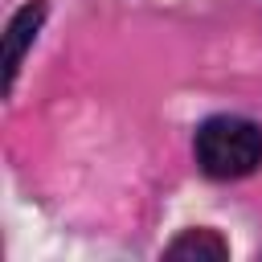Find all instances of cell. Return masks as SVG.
<instances>
[{
    "label": "cell",
    "mask_w": 262,
    "mask_h": 262,
    "mask_svg": "<svg viewBox=\"0 0 262 262\" xmlns=\"http://www.w3.org/2000/svg\"><path fill=\"white\" fill-rule=\"evenodd\" d=\"M196 164L213 180H242L262 164V127L237 115H213L196 127Z\"/></svg>",
    "instance_id": "obj_1"
},
{
    "label": "cell",
    "mask_w": 262,
    "mask_h": 262,
    "mask_svg": "<svg viewBox=\"0 0 262 262\" xmlns=\"http://www.w3.org/2000/svg\"><path fill=\"white\" fill-rule=\"evenodd\" d=\"M164 258H176V262H225L229 242L217 229H184L176 242H168Z\"/></svg>",
    "instance_id": "obj_3"
},
{
    "label": "cell",
    "mask_w": 262,
    "mask_h": 262,
    "mask_svg": "<svg viewBox=\"0 0 262 262\" xmlns=\"http://www.w3.org/2000/svg\"><path fill=\"white\" fill-rule=\"evenodd\" d=\"M41 20H45V4H41V0L25 4V8L8 20V33H4V90L16 86V74H20V66H25L29 45H33L37 33H41Z\"/></svg>",
    "instance_id": "obj_2"
}]
</instances>
